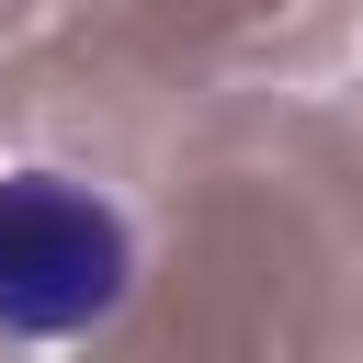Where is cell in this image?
Listing matches in <instances>:
<instances>
[{
	"label": "cell",
	"instance_id": "1",
	"mask_svg": "<svg viewBox=\"0 0 363 363\" xmlns=\"http://www.w3.org/2000/svg\"><path fill=\"white\" fill-rule=\"evenodd\" d=\"M136 295V227L102 182L68 170H0V329L11 340H79Z\"/></svg>",
	"mask_w": 363,
	"mask_h": 363
}]
</instances>
